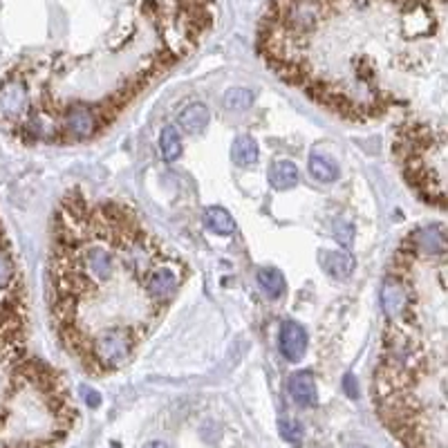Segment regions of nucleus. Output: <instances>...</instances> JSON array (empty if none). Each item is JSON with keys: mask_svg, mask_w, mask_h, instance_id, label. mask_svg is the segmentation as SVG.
Listing matches in <instances>:
<instances>
[{"mask_svg": "<svg viewBox=\"0 0 448 448\" xmlns=\"http://www.w3.org/2000/svg\"><path fill=\"white\" fill-rule=\"evenodd\" d=\"M309 173H312V177L318 179V182H336L341 177V168L329 155L312 153L309 155Z\"/></svg>", "mask_w": 448, "mask_h": 448, "instance_id": "9", "label": "nucleus"}, {"mask_svg": "<svg viewBox=\"0 0 448 448\" xmlns=\"http://www.w3.org/2000/svg\"><path fill=\"white\" fill-rule=\"evenodd\" d=\"M444 25L446 0H269L258 50L307 99L368 124L444 74Z\"/></svg>", "mask_w": 448, "mask_h": 448, "instance_id": "1", "label": "nucleus"}, {"mask_svg": "<svg viewBox=\"0 0 448 448\" xmlns=\"http://www.w3.org/2000/svg\"><path fill=\"white\" fill-rule=\"evenodd\" d=\"M334 236H336V240L341 242V244H352V238H354V227L352 224H348L345 220H338L336 224H334Z\"/></svg>", "mask_w": 448, "mask_h": 448, "instance_id": "17", "label": "nucleus"}, {"mask_svg": "<svg viewBox=\"0 0 448 448\" xmlns=\"http://www.w3.org/2000/svg\"><path fill=\"white\" fill-rule=\"evenodd\" d=\"M144 448H170V446H168L166 442H159V440H155V442H148Z\"/></svg>", "mask_w": 448, "mask_h": 448, "instance_id": "19", "label": "nucleus"}, {"mask_svg": "<svg viewBox=\"0 0 448 448\" xmlns=\"http://www.w3.org/2000/svg\"><path fill=\"white\" fill-rule=\"evenodd\" d=\"M204 224L218 236H231L236 231V222H233L231 213L222 207H209L204 211Z\"/></svg>", "mask_w": 448, "mask_h": 448, "instance_id": "12", "label": "nucleus"}, {"mask_svg": "<svg viewBox=\"0 0 448 448\" xmlns=\"http://www.w3.org/2000/svg\"><path fill=\"white\" fill-rule=\"evenodd\" d=\"M352 448H368V446H352Z\"/></svg>", "mask_w": 448, "mask_h": 448, "instance_id": "21", "label": "nucleus"}, {"mask_svg": "<svg viewBox=\"0 0 448 448\" xmlns=\"http://www.w3.org/2000/svg\"><path fill=\"white\" fill-rule=\"evenodd\" d=\"M345 388H348V394H350V397H357L354 388H352V377H348V379H345Z\"/></svg>", "mask_w": 448, "mask_h": 448, "instance_id": "20", "label": "nucleus"}, {"mask_svg": "<svg viewBox=\"0 0 448 448\" xmlns=\"http://www.w3.org/2000/svg\"><path fill=\"white\" fill-rule=\"evenodd\" d=\"M231 157H233V162H236L238 166H242V168L253 166L255 162H258V142H255L253 137H249V135L238 137V140L233 142Z\"/></svg>", "mask_w": 448, "mask_h": 448, "instance_id": "11", "label": "nucleus"}, {"mask_svg": "<svg viewBox=\"0 0 448 448\" xmlns=\"http://www.w3.org/2000/svg\"><path fill=\"white\" fill-rule=\"evenodd\" d=\"M392 157L426 204L446 207V121L406 117L394 130Z\"/></svg>", "mask_w": 448, "mask_h": 448, "instance_id": "4", "label": "nucleus"}, {"mask_svg": "<svg viewBox=\"0 0 448 448\" xmlns=\"http://www.w3.org/2000/svg\"><path fill=\"white\" fill-rule=\"evenodd\" d=\"M81 394H83V399H85V403H88L90 408H99L101 406V394L97 390H92L88 386H81Z\"/></svg>", "mask_w": 448, "mask_h": 448, "instance_id": "18", "label": "nucleus"}, {"mask_svg": "<svg viewBox=\"0 0 448 448\" xmlns=\"http://www.w3.org/2000/svg\"><path fill=\"white\" fill-rule=\"evenodd\" d=\"M278 345H281V354L290 361V364H298L307 352L305 327L298 325L296 321H285L278 334Z\"/></svg>", "mask_w": 448, "mask_h": 448, "instance_id": "5", "label": "nucleus"}, {"mask_svg": "<svg viewBox=\"0 0 448 448\" xmlns=\"http://www.w3.org/2000/svg\"><path fill=\"white\" fill-rule=\"evenodd\" d=\"M323 269L336 281H348L352 271H354L357 260L354 255H350L348 251H327L321 258Z\"/></svg>", "mask_w": 448, "mask_h": 448, "instance_id": "7", "label": "nucleus"}, {"mask_svg": "<svg viewBox=\"0 0 448 448\" xmlns=\"http://www.w3.org/2000/svg\"><path fill=\"white\" fill-rule=\"evenodd\" d=\"M258 287L264 292L267 298H271V301H276V298H281L287 290V283H285V276L278 271V269H274V267H264V269L258 271Z\"/></svg>", "mask_w": 448, "mask_h": 448, "instance_id": "10", "label": "nucleus"}, {"mask_svg": "<svg viewBox=\"0 0 448 448\" xmlns=\"http://www.w3.org/2000/svg\"><path fill=\"white\" fill-rule=\"evenodd\" d=\"M278 431H281V437L285 442L298 444L303 440V426L298 421H294V419H281L278 421Z\"/></svg>", "mask_w": 448, "mask_h": 448, "instance_id": "16", "label": "nucleus"}, {"mask_svg": "<svg viewBox=\"0 0 448 448\" xmlns=\"http://www.w3.org/2000/svg\"><path fill=\"white\" fill-rule=\"evenodd\" d=\"M251 103H253V92L247 88H231L227 94H224V105H227L229 110L242 112V110L251 108Z\"/></svg>", "mask_w": 448, "mask_h": 448, "instance_id": "15", "label": "nucleus"}, {"mask_svg": "<svg viewBox=\"0 0 448 448\" xmlns=\"http://www.w3.org/2000/svg\"><path fill=\"white\" fill-rule=\"evenodd\" d=\"M269 182L276 191H285V188H292L298 182V168L283 159V162H276L269 170Z\"/></svg>", "mask_w": 448, "mask_h": 448, "instance_id": "13", "label": "nucleus"}, {"mask_svg": "<svg viewBox=\"0 0 448 448\" xmlns=\"http://www.w3.org/2000/svg\"><path fill=\"white\" fill-rule=\"evenodd\" d=\"M209 119L211 114L204 103H188L186 108L179 112L177 124L184 133H200L209 126Z\"/></svg>", "mask_w": 448, "mask_h": 448, "instance_id": "8", "label": "nucleus"}, {"mask_svg": "<svg viewBox=\"0 0 448 448\" xmlns=\"http://www.w3.org/2000/svg\"><path fill=\"white\" fill-rule=\"evenodd\" d=\"M188 267L117 200L74 188L52 222L50 318L59 343L94 377L126 368L164 321Z\"/></svg>", "mask_w": 448, "mask_h": 448, "instance_id": "2", "label": "nucleus"}, {"mask_svg": "<svg viewBox=\"0 0 448 448\" xmlns=\"http://www.w3.org/2000/svg\"><path fill=\"white\" fill-rule=\"evenodd\" d=\"M290 394L296 406H301V408L316 406L318 392H316L314 377L309 375V372H294L290 377Z\"/></svg>", "mask_w": 448, "mask_h": 448, "instance_id": "6", "label": "nucleus"}, {"mask_svg": "<svg viewBox=\"0 0 448 448\" xmlns=\"http://www.w3.org/2000/svg\"><path fill=\"white\" fill-rule=\"evenodd\" d=\"M159 153H162L164 162H177L182 155V137L175 126H166L159 135Z\"/></svg>", "mask_w": 448, "mask_h": 448, "instance_id": "14", "label": "nucleus"}, {"mask_svg": "<svg viewBox=\"0 0 448 448\" xmlns=\"http://www.w3.org/2000/svg\"><path fill=\"white\" fill-rule=\"evenodd\" d=\"M446 269L444 224H421L399 242L381 287L372 397L403 448H446Z\"/></svg>", "mask_w": 448, "mask_h": 448, "instance_id": "3", "label": "nucleus"}]
</instances>
